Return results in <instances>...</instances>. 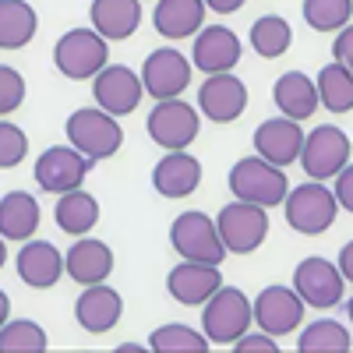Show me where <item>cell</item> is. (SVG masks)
I'll list each match as a JSON object with an SVG mask.
<instances>
[{"mask_svg":"<svg viewBox=\"0 0 353 353\" xmlns=\"http://www.w3.org/2000/svg\"><path fill=\"white\" fill-rule=\"evenodd\" d=\"M318 96L321 106L332 113H350L353 110V71L339 61L325 64L318 71Z\"/></svg>","mask_w":353,"mask_h":353,"instance_id":"obj_29","label":"cell"},{"mask_svg":"<svg viewBox=\"0 0 353 353\" xmlns=\"http://www.w3.org/2000/svg\"><path fill=\"white\" fill-rule=\"evenodd\" d=\"M88 21L99 36H106L110 43L131 39L141 25V4L138 0H92L88 8Z\"/></svg>","mask_w":353,"mask_h":353,"instance_id":"obj_24","label":"cell"},{"mask_svg":"<svg viewBox=\"0 0 353 353\" xmlns=\"http://www.w3.org/2000/svg\"><path fill=\"white\" fill-rule=\"evenodd\" d=\"M14 269H18L25 286L50 290L61 276H68V258L57 251L50 241H25L18 258H14Z\"/></svg>","mask_w":353,"mask_h":353,"instance_id":"obj_19","label":"cell"},{"mask_svg":"<svg viewBox=\"0 0 353 353\" xmlns=\"http://www.w3.org/2000/svg\"><path fill=\"white\" fill-rule=\"evenodd\" d=\"M96 159H88L85 152H78L74 145H50V149L36 159V184L50 194H68L74 188H81V181L88 176Z\"/></svg>","mask_w":353,"mask_h":353,"instance_id":"obj_11","label":"cell"},{"mask_svg":"<svg viewBox=\"0 0 353 353\" xmlns=\"http://www.w3.org/2000/svg\"><path fill=\"white\" fill-rule=\"evenodd\" d=\"M205 4H209V11H216V14H233V11L244 8V0H205Z\"/></svg>","mask_w":353,"mask_h":353,"instance_id":"obj_40","label":"cell"},{"mask_svg":"<svg viewBox=\"0 0 353 353\" xmlns=\"http://www.w3.org/2000/svg\"><path fill=\"white\" fill-rule=\"evenodd\" d=\"M241 53H244V43L230 25H205L194 36L191 64L201 74H223L241 64Z\"/></svg>","mask_w":353,"mask_h":353,"instance_id":"obj_14","label":"cell"},{"mask_svg":"<svg viewBox=\"0 0 353 353\" xmlns=\"http://www.w3.org/2000/svg\"><path fill=\"white\" fill-rule=\"evenodd\" d=\"M332 50H336V61L353 71V21L336 32V46H332Z\"/></svg>","mask_w":353,"mask_h":353,"instance_id":"obj_38","label":"cell"},{"mask_svg":"<svg viewBox=\"0 0 353 353\" xmlns=\"http://www.w3.org/2000/svg\"><path fill=\"white\" fill-rule=\"evenodd\" d=\"M64 258H68V276L78 286L106 283V276L113 272V248L106 241H96V237H78Z\"/></svg>","mask_w":353,"mask_h":353,"instance_id":"obj_22","label":"cell"},{"mask_svg":"<svg viewBox=\"0 0 353 353\" xmlns=\"http://www.w3.org/2000/svg\"><path fill=\"white\" fill-rule=\"evenodd\" d=\"M36 8L28 0H0V46L4 50H21L36 39Z\"/></svg>","mask_w":353,"mask_h":353,"instance_id":"obj_27","label":"cell"},{"mask_svg":"<svg viewBox=\"0 0 353 353\" xmlns=\"http://www.w3.org/2000/svg\"><path fill=\"white\" fill-rule=\"evenodd\" d=\"M233 346H237L241 353H248V350H269V353H272V350H276V336H269V332L248 336V332H244V336H241L237 343H233Z\"/></svg>","mask_w":353,"mask_h":353,"instance_id":"obj_39","label":"cell"},{"mask_svg":"<svg viewBox=\"0 0 353 353\" xmlns=\"http://www.w3.org/2000/svg\"><path fill=\"white\" fill-rule=\"evenodd\" d=\"M198 110L201 117H209L216 124H233L248 110V85L233 71L209 74L198 88Z\"/></svg>","mask_w":353,"mask_h":353,"instance_id":"obj_16","label":"cell"},{"mask_svg":"<svg viewBox=\"0 0 353 353\" xmlns=\"http://www.w3.org/2000/svg\"><path fill=\"white\" fill-rule=\"evenodd\" d=\"M149 128L152 141L163 145L166 152H176V149H188V145L198 138V128H201V110L184 103V99H159V106L149 113Z\"/></svg>","mask_w":353,"mask_h":353,"instance_id":"obj_9","label":"cell"},{"mask_svg":"<svg viewBox=\"0 0 353 353\" xmlns=\"http://www.w3.org/2000/svg\"><path fill=\"white\" fill-rule=\"evenodd\" d=\"M346 314H350V321H353V297H350V304H346Z\"/></svg>","mask_w":353,"mask_h":353,"instance_id":"obj_42","label":"cell"},{"mask_svg":"<svg viewBox=\"0 0 353 353\" xmlns=\"http://www.w3.org/2000/svg\"><path fill=\"white\" fill-rule=\"evenodd\" d=\"M53 219L64 233H71V237H85V233L99 223V201L88 191L74 188V191L61 194V201H57V209H53Z\"/></svg>","mask_w":353,"mask_h":353,"instance_id":"obj_28","label":"cell"},{"mask_svg":"<svg viewBox=\"0 0 353 353\" xmlns=\"http://www.w3.org/2000/svg\"><path fill=\"white\" fill-rule=\"evenodd\" d=\"M350 152H353V145H350L346 131L336 124H321L304 138L301 166L311 181H336L343 166L350 163Z\"/></svg>","mask_w":353,"mask_h":353,"instance_id":"obj_8","label":"cell"},{"mask_svg":"<svg viewBox=\"0 0 353 353\" xmlns=\"http://www.w3.org/2000/svg\"><path fill=\"white\" fill-rule=\"evenodd\" d=\"M149 346L156 353H201L209 350V336L191 329V325H181V321H170V325H159L149 339Z\"/></svg>","mask_w":353,"mask_h":353,"instance_id":"obj_32","label":"cell"},{"mask_svg":"<svg viewBox=\"0 0 353 353\" xmlns=\"http://www.w3.org/2000/svg\"><path fill=\"white\" fill-rule=\"evenodd\" d=\"M219 286H223L219 265H209V261H188V258H181V265H173L170 276H166L170 297L176 304H184V307H201Z\"/></svg>","mask_w":353,"mask_h":353,"instance_id":"obj_17","label":"cell"},{"mask_svg":"<svg viewBox=\"0 0 353 353\" xmlns=\"http://www.w3.org/2000/svg\"><path fill=\"white\" fill-rule=\"evenodd\" d=\"M343 286H346V276L339 269V261L332 265L321 254L304 258L297 269H293V290L304 297L307 307H318V311L336 307L343 301Z\"/></svg>","mask_w":353,"mask_h":353,"instance_id":"obj_10","label":"cell"},{"mask_svg":"<svg viewBox=\"0 0 353 353\" xmlns=\"http://www.w3.org/2000/svg\"><path fill=\"white\" fill-rule=\"evenodd\" d=\"M272 99L279 106L283 117H293V121H307V117L321 106L318 96V81H311L304 71H286L276 78L272 85Z\"/></svg>","mask_w":353,"mask_h":353,"instance_id":"obj_25","label":"cell"},{"mask_svg":"<svg viewBox=\"0 0 353 353\" xmlns=\"http://www.w3.org/2000/svg\"><path fill=\"white\" fill-rule=\"evenodd\" d=\"M39 226V201L28 191H8L0 198V233L4 241L25 244Z\"/></svg>","mask_w":353,"mask_h":353,"instance_id":"obj_26","label":"cell"},{"mask_svg":"<svg viewBox=\"0 0 353 353\" xmlns=\"http://www.w3.org/2000/svg\"><path fill=\"white\" fill-rule=\"evenodd\" d=\"M254 321V301L237 286H219L201 304V332L212 346H233Z\"/></svg>","mask_w":353,"mask_h":353,"instance_id":"obj_1","label":"cell"},{"mask_svg":"<svg viewBox=\"0 0 353 353\" xmlns=\"http://www.w3.org/2000/svg\"><path fill=\"white\" fill-rule=\"evenodd\" d=\"M124 314V301H121V293H117L113 286L106 283H96V286H85V293L78 297L74 304V318H78V325L85 332H92V336H103L110 332L117 321H121Z\"/></svg>","mask_w":353,"mask_h":353,"instance_id":"obj_20","label":"cell"},{"mask_svg":"<svg viewBox=\"0 0 353 353\" xmlns=\"http://www.w3.org/2000/svg\"><path fill=\"white\" fill-rule=\"evenodd\" d=\"M191 61L181 50H152L141 64V81H145V92H149L156 103L159 99H181V92L191 85Z\"/></svg>","mask_w":353,"mask_h":353,"instance_id":"obj_13","label":"cell"},{"mask_svg":"<svg viewBox=\"0 0 353 353\" xmlns=\"http://www.w3.org/2000/svg\"><path fill=\"white\" fill-rule=\"evenodd\" d=\"M301 11L314 32H339L353 21V0H304Z\"/></svg>","mask_w":353,"mask_h":353,"instance_id":"obj_34","label":"cell"},{"mask_svg":"<svg viewBox=\"0 0 353 353\" xmlns=\"http://www.w3.org/2000/svg\"><path fill=\"white\" fill-rule=\"evenodd\" d=\"M339 269H343V276L353 283V241H350V244L339 251Z\"/></svg>","mask_w":353,"mask_h":353,"instance_id":"obj_41","label":"cell"},{"mask_svg":"<svg viewBox=\"0 0 353 353\" xmlns=\"http://www.w3.org/2000/svg\"><path fill=\"white\" fill-rule=\"evenodd\" d=\"M170 244L173 251L188 258V261H209V265H223V258L230 254L223 237H219V226L212 216L205 212H181L170 226Z\"/></svg>","mask_w":353,"mask_h":353,"instance_id":"obj_6","label":"cell"},{"mask_svg":"<svg viewBox=\"0 0 353 353\" xmlns=\"http://www.w3.org/2000/svg\"><path fill=\"white\" fill-rule=\"evenodd\" d=\"M332 191H336V198H339V209L353 212V163H346V166H343V173L336 176Z\"/></svg>","mask_w":353,"mask_h":353,"instance_id":"obj_37","label":"cell"},{"mask_svg":"<svg viewBox=\"0 0 353 353\" xmlns=\"http://www.w3.org/2000/svg\"><path fill=\"white\" fill-rule=\"evenodd\" d=\"M92 96H96V106H103V110L113 113V117L134 113L138 103H141V96H145L141 71L134 74V71L124 68V64H106V68L92 78Z\"/></svg>","mask_w":353,"mask_h":353,"instance_id":"obj_15","label":"cell"},{"mask_svg":"<svg viewBox=\"0 0 353 353\" xmlns=\"http://www.w3.org/2000/svg\"><path fill=\"white\" fill-rule=\"evenodd\" d=\"M254 152L261 159L283 166V170L290 163H301V152H304L301 121H293V117H272V121H261L258 131H254Z\"/></svg>","mask_w":353,"mask_h":353,"instance_id":"obj_18","label":"cell"},{"mask_svg":"<svg viewBox=\"0 0 353 353\" xmlns=\"http://www.w3.org/2000/svg\"><path fill=\"white\" fill-rule=\"evenodd\" d=\"M53 64L71 81L96 78L110 64V39L99 36L96 28H71V32H64L61 39H57Z\"/></svg>","mask_w":353,"mask_h":353,"instance_id":"obj_5","label":"cell"},{"mask_svg":"<svg viewBox=\"0 0 353 353\" xmlns=\"http://www.w3.org/2000/svg\"><path fill=\"white\" fill-rule=\"evenodd\" d=\"M353 346L350 332L332 318H318L311 325H304V332L297 336V350L301 353H346Z\"/></svg>","mask_w":353,"mask_h":353,"instance_id":"obj_31","label":"cell"},{"mask_svg":"<svg viewBox=\"0 0 353 353\" xmlns=\"http://www.w3.org/2000/svg\"><path fill=\"white\" fill-rule=\"evenodd\" d=\"M25 99V78L14 68H0V113H14Z\"/></svg>","mask_w":353,"mask_h":353,"instance_id":"obj_36","label":"cell"},{"mask_svg":"<svg viewBox=\"0 0 353 353\" xmlns=\"http://www.w3.org/2000/svg\"><path fill=\"white\" fill-rule=\"evenodd\" d=\"M198 184H201V163L188 149L166 152L152 170V188L163 198H188L198 191Z\"/></svg>","mask_w":353,"mask_h":353,"instance_id":"obj_21","label":"cell"},{"mask_svg":"<svg viewBox=\"0 0 353 353\" xmlns=\"http://www.w3.org/2000/svg\"><path fill=\"white\" fill-rule=\"evenodd\" d=\"M251 50L258 57H265V61H276V57H283L293 43V28L286 18L279 14H261L254 25H251Z\"/></svg>","mask_w":353,"mask_h":353,"instance_id":"obj_30","label":"cell"},{"mask_svg":"<svg viewBox=\"0 0 353 353\" xmlns=\"http://www.w3.org/2000/svg\"><path fill=\"white\" fill-rule=\"evenodd\" d=\"M25 152H28V138H25V131H21L18 124L4 121V124H0V166H4V170L18 166V163L25 159Z\"/></svg>","mask_w":353,"mask_h":353,"instance_id":"obj_35","label":"cell"},{"mask_svg":"<svg viewBox=\"0 0 353 353\" xmlns=\"http://www.w3.org/2000/svg\"><path fill=\"white\" fill-rule=\"evenodd\" d=\"M0 350L4 353H43L46 350V332L32 318H14L0 325Z\"/></svg>","mask_w":353,"mask_h":353,"instance_id":"obj_33","label":"cell"},{"mask_svg":"<svg viewBox=\"0 0 353 353\" xmlns=\"http://www.w3.org/2000/svg\"><path fill=\"white\" fill-rule=\"evenodd\" d=\"M304 297L293 286H265L254 297V325L269 336H290L304 321Z\"/></svg>","mask_w":353,"mask_h":353,"instance_id":"obj_12","label":"cell"},{"mask_svg":"<svg viewBox=\"0 0 353 353\" xmlns=\"http://www.w3.org/2000/svg\"><path fill=\"white\" fill-rule=\"evenodd\" d=\"M283 212H286L290 230L304 233V237H318V233H325L336 223L339 198L332 188H325V181H304L297 188H290Z\"/></svg>","mask_w":353,"mask_h":353,"instance_id":"obj_3","label":"cell"},{"mask_svg":"<svg viewBox=\"0 0 353 353\" xmlns=\"http://www.w3.org/2000/svg\"><path fill=\"white\" fill-rule=\"evenodd\" d=\"M219 237L230 254H254L269 237V212L254 201H230L216 216Z\"/></svg>","mask_w":353,"mask_h":353,"instance_id":"obj_7","label":"cell"},{"mask_svg":"<svg viewBox=\"0 0 353 353\" xmlns=\"http://www.w3.org/2000/svg\"><path fill=\"white\" fill-rule=\"evenodd\" d=\"M230 191L241 201H254L261 209H276L290 194V181H286L283 166L261 159V156H244L230 170Z\"/></svg>","mask_w":353,"mask_h":353,"instance_id":"obj_2","label":"cell"},{"mask_svg":"<svg viewBox=\"0 0 353 353\" xmlns=\"http://www.w3.org/2000/svg\"><path fill=\"white\" fill-rule=\"evenodd\" d=\"M205 11L209 4L205 0H159L152 21H156V32L163 39H188L198 36L205 28Z\"/></svg>","mask_w":353,"mask_h":353,"instance_id":"obj_23","label":"cell"},{"mask_svg":"<svg viewBox=\"0 0 353 353\" xmlns=\"http://www.w3.org/2000/svg\"><path fill=\"white\" fill-rule=\"evenodd\" d=\"M64 134L68 141L74 145L78 152H85L88 159H110L121 152V145H124V131L121 124H117V117L106 113L103 106H88V110H74L68 117V124H64Z\"/></svg>","mask_w":353,"mask_h":353,"instance_id":"obj_4","label":"cell"}]
</instances>
